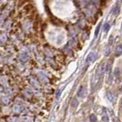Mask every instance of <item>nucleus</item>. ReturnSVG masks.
<instances>
[{
	"mask_svg": "<svg viewBox=\"0 0 122 122\" xmlns=\"http://www.w3.org/2000/svg\"><path fill=\"white\" fill-rule=\"evenodd\" d=\"M110 25H109V24H105V26H104V30L105 32H108V30H109V29H110Z\"/></svg>",
	"mask_w": 122,
	"mask_h": 122,
	"instance_id": "f257e3e1",
	"label": "nucleus"
},
{
	"mask_svg": "<svg viewBox=\"0 0 122 122\" xmlns=\"http://www.w3.org/2000/svg\"><path fill=\"white\" fill-rule=\"evenodd\" d=\"M99 28H100V26H99L98 25V28H97V29H96V31H95V36H96L97 35V34H98V30H99Z\"/></svg>",
	"mask_w": 122,
	"mask_h": 122,
	"instance_id": "f03ea898",
	"label": "nucleus"
}]
</instances>
